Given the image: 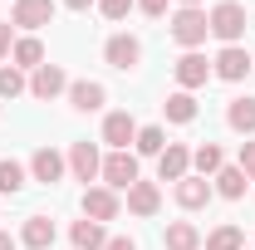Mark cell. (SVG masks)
<instances>
[{"mask_svg": "<svg viewBox=\"0 0 255 250\" xmlns=\"http://www.w3.org/2000/svg\"><path fill=\"white\" fill-rule=\"evenodd\" d=\"M69 172H74V182H84V187L103 172V157H98L94 142H74V147H69Z\"/></svg>", "mask_w": 255, "mask_h": 250, "instance_id": "obj_8", "label": "cell"}, {"mask_svg": "<svg viewBox=\"0 0 255 250\" xmlns=\"http://www.w3.org/2000/svg\"><path fill=\"white\" fill-rule=\"evenodd\" d=\"M54 236H59V231H54L49 216H25V226H20V246L25 250H49Z\"/></svg>", "mask_w": 255, "mask_h": 250, "instance_id": "obj_16", "label": "cell"}, {"mask_svg": "<svg viewBox=\"0 0 255 250\" xmlns=\"http://www.w3.org/2000/svg\"><path fill=\"white\" fill-rule=\"evenodd\" d=\"M206 250H246V231L241 226H216L206 236Z\"/></svg>", "mask_w": 255, "mask_h": 250, "instance_id": "obj_25", "label": "cell"}, {"mask_svg": "<svg viewBox=\"0 0 255 250\" xmlns=\"http://www.w3.org/2000/svg\"><path fill=\"white\" fill-rule=\"evenodd\" d=\"M103 142H108L113 152H128V142H137L132 113H108V118H103Z\"/></svg>", "mask_w": 255, "mask_h": 250, "instance_id": "obj_13", "label": "cell"}, {"mask_svg": "<svg viewBox=\"0 0 255 250\" xmlns=\"http://www.w3.org/2000/svg\"><path fill=\"white\" fill-rule=\"evenodd\" d=\"M211 182H216V191H221L226 201H241V196H246V182H251V177H246L241 167H221V172H216Z\"/></svg>", "mask_w": 255, "mask_h": 250, "instance_id": "obj_23", "label": "cell"}, {"mask_svg": "<svg viewBox=\"0 0 255 250\" xmlns=\"http://www.w3.org/2000/svg\"><path fill=\"white\" fill-rule=\"evenodd\" d=\"M103 84H94V79H74V84H69V103H74V108H79V113H98V108H103Z\"/></svg>", "mask_w": 255, "mask_h": 250, "instance_id": "obj_17", "label": "cell"}, {"mask_svg": "<svg viewBox=\"0 0 255 250\" xmlns=\"http://www.w3.org/2000/svg\"><path fill=\"white\" fill-rule=\"evenodd\" d=\"M64 167H69V157L54 152V147H34V157H30V177H34V182H44V187H54V182H59Z\"/></svg>", "mask_w": 255, "mask_h": 250, "instance_id": "obj_11", "label": "cell"}, {"mask_svg": "<svg viewBox=\"0 0 255 250\" xmlns=\"http://www.w3.org/2000/svg\"><path fill=\"white\" fill-rule=\"evenodd\" d=\"M98 177H103L113 191H128L132 182H137V157H132V152H108V157H103V172H98Z\"/></svg>", "mask_w": 255, "mask_h": 250, "instance_id": "obj_6", "label": "cell"}, {"mask_svg": "<svg viewBox=\"0 0 255 250\" xmlns=\"http://www.w3.org/2000/svg\"><path fill=\"white\" fill-rule=\"evenodd\" d=\"M182 5H191V10H201V0H182Z\"/></svg>", "mask_w": 255, "mask_h": 250, "instance_id": "obj_36", "label": "cell"}, {"mask_svg": "<svg viewBox=\"0 0 255 250\" xmlns=\"http://www.w3.org/2000/svg\"><path fill=\"white\" fill-rule=\"evenodd\" d=\"M64 89H69V74H64L59 64H39V69L30 74V94L44 98V103H49V98H59Z\"/></svg>", "mask_w": 255, "mask_h": 250, "instance_id": "obj_9", "label": "cell"}, {"mask_svg": "<svg viewBox=\"0 0 255 250\" xmlns=\"http://www.w3.org/2000/svg\"><path fill=\"white\" fill-rule=\"evenodd\" d=\"M10 49H15V34H10V20H0V64H5Z\"/></svg>", "mask_w": 255, "mask_h": 250, "instance_id": "obj_31", "label": "cell"}, {"mask_svg": "<svg viewBox=\"0 0 255 250\" xmlns=\"http://www.w3.org/2000/svg\"><path fill=\"white\" fill-rule=\"evenodd\" d=\"M162 246L167 250H201V231H196L191 221H172L167 236H162Z\"/></svg>", "mask_w": 255, "mask_h": 250, "instance_id": "obj_21", "label": "cell"}, {"mask_svg": "<svg viewBox=\"0 0 255 250\" xmlns=\"http://www.w3.org/2000/svg\"><path fill=\"white\" fill-rule=\"evenodd\" d=\"M142 15H167V0H137Z\"/></svg>", "mask_w": 255, "mask_h": 250, "instance_id": "obj_33", "label": "cell"}, {"mask_svg": "<svg viewBox=\"0 0 255 250\" xmlns=\"http://www.w3.org/2000/svg\"><path fill=\"white\" fill-rule=\"evenodd\" d=\"M191 167H196V177H216L226 167V152L216 147V142H201L196 152H191Z\"/></svg>", "mask_w": 255, "mask_h": 250, "instance_id": "obj_22", "label": "cell"}, {"mask_svg": "<svg viewBox=\"0 0 255 250\" xmlns=\"http://www.w3.org/2000/svg\"><path fill=\"white\" fill-rule=\"evenodd\" d=\"M132 147H137L142 157H162V147H167V132H162L157 123H152V127H137V142H132Z\"/></svg>", "mask_w": 255, "mask_h": 250, "instance_id": "obj_27", "label": "cell"}, {"mask_svg": "<svg viewBox=\"0 0 255 250\" xmlns=\"http://www.w3.org/2000/svg\"><path fill=\"white\" fill-rule=\"evenodd\" d=\"M206 25H211V34H216L221 44H241V34L251 30V15H246L241 0H221V5L206 15Z\"/></svg>", "mask_w": 255, "mask_h": 250, "instance_id": "obj_1", "label": "cell"}, {"mask_svg": "<svg viewBox=\"0 0 255 250\" xmlns=\"http://www.w3.org/2000/svg\"><path fill=\"white\" fill-rule=\"evenodd\" d=\"M172 74H177V84H182V89H201V84H206V79H211V64H206V54H196V49H187V54H182V59L172 64Z\"/></svg>", "mask_w": 255, "mask_h": 250, "instance_id": "obj_10", "label": "cell"}, {"mask_svg": "<svg viewBox=\"0 0 255 250\" xmlns=\"http://www.w3.org/2000/svg\"><path fill=\"white\" fill-rule=\"evenodd\" d=\"M118 211H123V201H118V191L113 187H84V216L89 221H118Z\"/></svg>", "mask_w": 255, "mask_h": 250, "instance_id": "obj_5", "label": "cell"}, {"mask_svg": "<svg viewBox=\"0 0 255 250\" xmlns=\"http://www.w3.org/2000/svg\"><path fill=\"white\" fill-rule=\"evenodd\" d=\"M103 250H137V241H132V236H108Z\"/></svg>", "mask_w": 255, "mask_h": 250, "instance_id": "obj_32", "label": "cell"}, {"mask_svg": "<svg viewBox=\"0 0 255 250\" xmlns=\"http://www.w3.org/2000/svg\"><path fill=\"white\" fill-rule=\"evenodd\" d=\"M211 182H206V177H196V172H187V177H182V182H177V187H172V196H177V206H182V211H201V206H206V201H211Z\"/></svg>", "mask_w": 255, "mask_h": 250, "instance_id": "obj_7", "label": "cell"}, {"mask_svg": "<svg viewBox=\"0 0 255 250\" xmlns=\"http://www.w3.org/2000/svg\"><path fill=\"white\" fill-rule=\"evenodd\" d=\"M206 34H211V25H206V10H191V5H182V10L172 15V39H177L182 49L206 44Z\"/></svg>", "mask_w": 255, "mask_h": 250, "instance_id": "obj_2", "label": "cell"}, {"mask_svg": "<svg viewBox=\"0 0 255 250\" xmlns=\"http://www.w3.org/2000/svg\"><path fill=\"white\" fill-rule=\"evenodd\" d=\"M49 20H54V0H15V10H10V25H20V30H39Z\"/></svg>", "mask_w": 255, "mask_h": 250, "instance_id": "obj_12", "label": "cell"}, {"mask_svg": "<svg viewBox=\"0 0 255 250\" xmlns=\"http://www.w3.org/2000/svg\"><path fill=\"white\" fill-rule=\"evenodd\" d=\"M69 241H74V250H103L108 246V231H103V226H98V221H74V226H69Z\"/></svg>", "mask_w": 255, "mask_h": 250, "instance_id": "obj_18", "label": "cell"}, {"mask_svg": "<svg viewBox=\"0 0 255 250\" xmlns=\"http://www.w3.org/2000/svg\"><path fill=\"white\" fill-rule=\"evenodd\" d=\"M15 191H25V167L0 157V196H15Z\"/></svg>", "mask_w": 255, "mask_h": 250, "instance_id": "obj_26", "label": "cell"}, {"mask_svg": "<svg viewBox=\"0 0 255 250\" xmlns=\"http://www.w3.org/2000/svg\"><path fill=\"white\" fill-rule=\"evenodd\" d=\"M137 0H98V10H103V20H128V10H132Z\"/></svg>", "mask_w": 255, "mask_h": 250, "instance_id": "obj_29", "label": "cell"}, {"mask_svg": "<svg viewBox=\"0 0 255 250\" xmlns=\"http://www.w3.org/2000/svg\"><path fill=\"white\" fill-rule=\"evenodd\" d=\"M236 167L255 182V137H246V142H241V162H236Z\"/></svg>", "mask_w": 255, "mask_h": 250, "instance_id": "obj_30", "label": "cell"}, {"mask_svg": "<svg viewBox=\"0 0 255 250\" xmlns=\"http://www.w3.org/2000/svg\"><path fill=\"white\" fill-rule=\"evenodd\" d=\"M10 64H15L20 74H25V69H39V64H44V44H39L34 34H20L15 49H10Z\"/></svg>", "mask_w": 255, "mask_h": 250, "instance_id": "obj_20", "label": "cell"}, {"mask_svg": "<svg viewBox=\"0 0 255 250\" xmlns=\"http://www.w3.org/2000/svg\"><path fill=\"white\" fill-rule=\"evenodd\" d=\"M103 59L113 64V69H123V74H132V69L142 64V44H137V34H108Z\"/></svg>", "mask_w": 255, "mask_h": 250, "instance_id": "obj_3", "label": "cell"}, {"mask_svg": "<svg viewBox=\"0 0 255 250\" xmlns=\"http://www.w3.org/2000/svg\"><path fill=\"white\" fill-rule=\"evenodd\" d=\"M15 246H20V241H15L10 231H0V250H15Z\"/></svg>", "mask_w": 255, "mask_h": 250, "instance_id": "obj_34", "label": "cell"}, {"mask_svg": "<svg viewBox=\"0 0 255 250\" xmlns=\"http://www.w3.org/2000/svg\"><path fill=\"white\" fill-rule=\"evenodd\" d=\"M226 123L231 132H241V137H255V98H231V108H226Z\"/></svg>", "mask_w": 255, "mask_h": 250, "instance_id": "obj_19", "label": "cell"}, {"mask_svg": "<svg viewBox=\"0 0 255 250\" xmlns=\"http://www.w3.org/2000/svg\"><path fill=\"white\" fill-rule=\"evenodd\" d=\"M69 10H89V5H98V0H64Z\"/></svg>", "mask_w": 255, "mask_h": 250, "instance_id": "obj_35", "label": "cell"}, {"mask_svg": "<svg viewBox=\"0 0 255 250\" xmlns=\"http://www.w3.org/2000/svg\"><path fill=\"white\" fill-rule=\"evenodd\" d=\"M25 89H30V84H25V74H20L15 64H0V98H20Z\"/></svg>", "mask_w": 255, "mask_h": 250, "instance_id": "obj_28", "label": "cell"}, {"mask_svg": "<svg viewBox=\"0 0 255 250\" xmlns=\"http://www.w3.org/2000/svg\"><path fill=\"white\" fill-rule=\"evenodd\" d=\"M162 113H167V123H196V98L182 89V94H172L162 103Z\"/></svg>", "mask_w": 255, "mask_h": 250, "instance_id": "obj_24", "label": "cell"}, {"mask_svg": "<svg viewBox=\"0 0 255 250\" xmlns=\"http://www.w3.org/2000/svg\"><path fill=\"white\" fill-rule=\"evenodd\" d=\"M187 172H191V152L182 147V142H167L162 157H157V177L162 182H182Z\"/></svg>", "mask_w": 255, "mask_h": 250, "instance_id": "obj_15", "label": "cell"}, {"mask_svg": "<svg viewBox=\"0 0 255 250\" xmlns=\"http://www.w3.org/2000/svg\"><path fill=\"white\" fill-rule=\"evenodd\" d=\"M251 69H255V59L246 54V49H241V44H226L221 54L211 59V74H216V79H226V84H241Z\"/></svg>", "mask_w": 255, "mask_h": 250, "instance_id": "obj_4", "label": "cell"}, {"mask_svg": "<svg viewBox=\"0 0 255 250\" xmlns=\"http://www.w3.org/2000/svg\"><path fill=\"white\" fill-rule=\"evenodd\" d=\"M128 211H132V216H157V211H162L157 182H142V177H137V182L128 187Z\"/></svg>", "mask_w": 255, "mask_h": 250, "instance_id": "obj_14", "label": "cell"}]
</instances>
